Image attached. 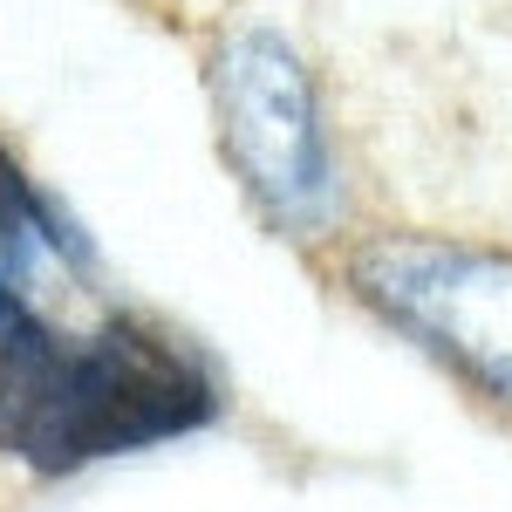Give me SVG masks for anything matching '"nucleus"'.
Here are the masks:
<instances>
[{
	"label": "nucleus",
	"instance_id": "f03ea898",
	"mask_svg": "<svg viewBox=\"0 0 512 512\" xmlns=\"http://www.w3.org/2000/svg\"><path fill=\"white\" fill-rule=\"evenodd\" d=\"M349 287L376 321L410 335L451 376L512 403V253L472 239L383 233L349 253Z\"/></svg>",
	"mask_w": 512,
	"mask_h": 512
},
{
	"label": "nucleus",
	"instance_id": "f257e3e1",
	"mask_svg": "<svg viewBox=\"0 0 512 512\" xmlns=\"http://www.w3.org/2000/svg\"><path fill=\"white\" fill-rule=\"evenodd\" d=\"M219 417V383L164 328L103 308L96 328H55L35 287L0 280V451L28 472H82L123 451L192 437Z\"/></svg>",
	"mask_w": 512,
	"mask_h": 512
},
{
	"label": "nucleus",
	"instance_id": "7ed1b4c3",
	"mask_svg": "<svg viewBox=\"0 0 512 512\" xmlns=\"http://www.w3.org/2000/svg\"><path fill=\"white\" fill-rule=\"evenodd\" d=\"M212 103L226 158L239 164L246 192L267 205V219L321 226L335 212V158L308 62L274 28H239L212 62Z\"/></svg>",
	"mask_w": 512,
	"mask_h": 512
}]
</instances>
